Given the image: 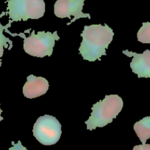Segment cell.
Masks as SVG:
<instances>
[{
  "instance_id": "2",
  "label": "cell",
  "mask_w": 150,
  "mask_h": 150,
  "mask_svg": "<svg viewBox=\"0 0 150 150\" xmlns=\"http://www.w3.org/2000/svg\"><path fill=\"white\" fill-rule=\"evenodd\" d=\"M123 105V100L119 95H106L102 100L96 103L91 108V116L85 122L87 129L93 130L111 123L113 119L116 118L121 111Z\"/></svg>"
},
{
  "instance_id": "13",
  "label": "cell",
  "mask_w": 150,
  "mask_h": 150,
  "mask_svg": "<svg viewBox=\"0 0 150 150\" xmlns=\"http://www.w3.org/2000/svg\"><path fill=\"white\" fill-rule=\"evenodd\" d=\"M132 150H150V144H141L137 145L133 147Z\"/></svg>"
},
{
  "instance_id": "6",
  "label": "cell",
  "mask_w": 150,
  "mask_h": 150,
  "mask_svg": "<svg viewBox=\"0 0 150 150\" xmlns=\"http://www.w3.org/2000/svg\"><path fill=\"white\" fill-rule=\"evenodd\" d=\"M85 0H57L54 5V15L57 18H64L74 16V18L67 25L71 24L75 21L82 18L91 19L88 13H84L82 8Z\"/></svg>"
},
{
  "instance_id": "4",
  "label": "cell",
  "mask_w": 150,
  "mask_h": 150,
  "mask_svg": "<svg viewBox=\"0 0 150 150\" xmlns=\"http://www.w3.org/2000/svg\"><path fill=\"white\" fill-rule=\"evenodd\" d=\"M7 2L9 18L13 22L38 19L45 13L44 0H8Z\"/></svg>"
},
{
  "instance_id": "15",
  "label": "cell",
  "mask_w": 150,
  "mask_h": 150,
  "mask_svg": "<svg viewBox=\"0 0 150 150\" xmlns=\"http://www.w3.org/2000/svg\"><path fill=\"white\" fill-rule=\"evenodd\" d=\"M1 112H2V110H1V108H0V121H1V120H3V117L1 116Z\"/></svg>"
},
{
  "instance_id": "10",
  "label": "cell",
  "mask_w": 150,
  "mask_h": 150,
  "mask_svg": "<svg viewBox=\"0 0 150 150\" xmlns=\"http://www.w3.org/2000/svg\"><path fill=\"white\" fill-rule=\"evenodd\" d=\"M12 23H13V21L10 19L9 21V23L5 26H3L0 23V59H1V57L3 56V54H4V48H7L8 50H10L13 48V41L10 40L8 38L4 36V34H3V32L5 29L10 27ZM1 62L0 61V67H1Z\"/></svg>"
},
{
  "instance_id": "8",
  "label": "cell",
  "mask_w": 150,
  "mask_h": 150,
  "mask_svg": "<svg viewBox=\"0 0 150 150\" xmlns=\"http://www.w3.org/2000/svg\"><path fill=\"white\" fill-rule=\"evenodd\" d=\"M49 89V82L43 77L29 75L23 86V94L28 99H33L44 95Z\"/></svg>"
},
{
  "instance_id": "14",
  "label": "cell",
  "mask_w": 150,
  "mask_h": 150,
  "mask_svg": "<svg viewBox=\"0 0 150 150\" xmlns=\"http://www.w3.org/2000/svg\"><path fill=\"white\" fill-rule=\"evenodd\" d=\"M6 14H8V13H7V12H2L1 14H0V18H2L3 16H5Z\"/></svg>"
},
{
  "instance_id": "1",
  "label": "cell",
  "mask_w": 150,
  "mask_h": 150,
  "mask_svg": "<svg viewBox=\"0 0 150 150\" xmlns=\"http://www.w3.org/2000/svg\"><path fill=\"white\" fill-rule=\"evenodd\" d=\"M114 33L107 24L85 26L82 34V40L79 52L83 59L94 62L106 55V49L113 40Z\"/></svg>"
},
{
  "instance_id": "3",
  "label": "cell",
  "mask_w": 150,
  "mask_h": 150,
  "mask_svg": "<svg viewBox=\"0 0 150 150\" xmlns=\"http://www.w3.org/2000/svg\"><path fill=\"white\" fill-rule=\"evenodd\" d=\"M4 31L13 37L19 36L23 38L24 50L25 52L29 55L38 58H44L46 56L51 57L55 41L60 40L57 31H54V33L42 31L38 34H35V31H32L29 37H26L24 33H11L7 29Z\"/></svg>"
},
{
  "instance_id": "9",
  "label": "cell",
  "mask_w": 150,
  "mask_h": 150,
  "mask_svg": "<svg viewBox=\"0 0 150 150\" xmlns=\"http://www.w3.org/2000/svg\"><path fill=\"white\" fill-rule=\"evenodd\" d=\"M133 129L142 144H145L150 139V117H146L137 122L134 125Z\"/></svg>"
},
{
  "instance_id": "11",
  "label": "cell",
  "mask_w": 150,
  "mask_h": 150,
  "mask_svg": "<svg viewBox=\"0 0 150 150\" xmlns=\"http://www.w3.org/2000/svg\"><path fill=\"white\" fill-rule=\"evenodd\" d=\"M138 40L142 43H150V22H144L137 34Z\"/></svg>"
},
{
  "instance_id": "5",
  "label": "cell",
  "mask_w": 150,
  "mask_h": 150,
  "mask_svg": "<svg viewBox=\"0 0 150 150\" xmlns=\"http://www.w3.org/2000/svg\"><path fill=\"white\" fill-rule=\"evenodd\" d=\"M32 133L38 142L45 146L54 145L61 136V125L54 117H40L34 124Z\"/></svg>"
},
{
  "instance_id": "7",
  "label": "cell",
  "mask_w": 150,
  "mask_h": 150,
  "mask_svg": "<svg viewBox=\"0 0 150 150\" xmlns=\"http://www.w3.org/2000/svg\"><path fill=\"white\" fill-rule=\"evenodd\" d=\"M128 57H132L130 67L132 72L139 78H150V50H146L143 54L124 50L122 51Z\"/></svg>"
},
{
  "instance_id": "12",
  "label": "cell",
  "mask_w": 150,
  "mask_h": 150,
  "mask_svg": "<svg viewBox=\"0 0 150 150\" xmlns=\"http://www.w3.org/2000/svg\"><path fill=\"white\" fill-rule=\"evenodd\" d=\"M12 144H13V146L9 148L8 150H28L25 146L22 145L20 141H19L17 144H15L14 142H12Z\"/></svg>"
}]
</instances>
